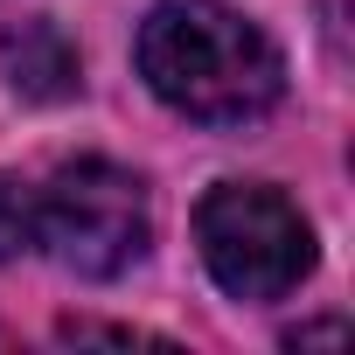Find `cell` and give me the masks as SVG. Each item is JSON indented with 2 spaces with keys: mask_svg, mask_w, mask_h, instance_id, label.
Segmentation results:
<instances>
[{
  "mask_svg": "<svg viewBox=\"0 0 355 355\" xmlns=\"http://www.w3.org/2000/svg\"><path fill=\"white\" fill-rule=\"evenodd\" d=\"M286 341H293V348H320V341L334 348V341H348V327H341V320H320V327H293Z\"/></svg>",
  "mask_w": 355,
  "mask_h": 355,
  "instance_id": "7",
  "label": "cell"
},
{
  "mask_svg": "<svg viewBox=\"0 0 355 355\" xmlns=\"http://www.w3.org/2000/svg\"><path fill=\"white\" fill-rule=\"evenodd\" d=\"M28 244H35V196L15 174H0V258H15Z\"/></svg>",
  "mask_w": 355,
  "mask_h": 355,
  "instance_id": "5",
  "label": "cell"
},
{
  "mask_svg": "<svg viewBox=\"0 0 355 355\" xmlns=\"http://www.w3.org/2000/svg\"><path fill=\"white\" fill-rule=\"evenodd\" d=\"M0 77H8V91L28 98V105H63L84 84L77 49H70V35L49 15H28V21H15L0 35Z\"/></svg>",
  "mask_w": 355,
  "mask_h": 355,
  "instance_id": "4",
  "label": "cell"
},
{
  "mask_svg": "<svg viewBox=\"0 0 355 355\" xmlns=\"http://www.w3.org/2000/svg\"><path fill=\"white\" fill-rule=\"evenodd\" d=\"M63 341H160V334H139V327H91V320H63Z\"/></svg>",
  "mask_w": 355,
  "mask_h": 355,
  "instance_id": "6",
  "label": "cell"
},
{
  "mask_svg": "<svg viewBox=\"0 0 355 355\" xmlns=\"http://www.w3.org/2000/svg\"><path fill=\"white\" fill-rule=\"evenodd\" d=\"M196 244L230 300H286L313 272L306 216L265 182H223L196 209Z\"/></svg>",
  "mask_w": 355,
  "mask_h": 355,
  "instance_id": "2",
  "label": "cell"
},
{
  "mask_svg": "<svg viewBox=\"0 0 355 355\" xmlns=\"http://www.w3.org/2000/svg\"><path fill=\"white\" fill-rule=\"evenodd\" d=\"M139 77L160 105L202 125L265 119L286 91V63L258 21L223 0H160L139 28Z\"/></svg>",
  "mask_w": 355,
  "mask_h": 355,
  "instance_id": "1",
  "label": "cell"
},
{
  "mask_svg": "<svg viewBox=\"0 0 355 355\" xmlns=\"http://www.w3.org/2000/svg\"><path fill=\"white\" fill-rule=\"evenodd\" d=\"M35 237L77 279H119L146 258V189L112 160H63L35 196Z\"/></svg>",
  "mask_w": 355,
  "mask_h": 355,
  "instance_id": "3",
  "label": "cell"
}]
</instances>
